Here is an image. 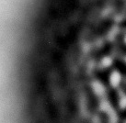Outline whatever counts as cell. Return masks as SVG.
I'll list each match as a JSON object with an SVG mask.
<instances>
[{"mask_svg": "<svg viewBox=\"0 0 126 123\" xmlns=\"http://www.w3.org/2000/svg\"><path fill=\"white\" fill-rule=\"evenodd\" d=\"M91 87L97 96H103L105 94V87L99 81H94L91 84Z\"/></svg>", "mask_w": 126, "mask_h": 123, "instance_id": "2", "label": "cell"}, {"mask_svg": "<svg viewBox=\"0 0 126 123\" xmlns=\"http://www.w3.org/2000/svg\"><path fill=\"white\" fill-rule=\"evenodd\" d=\"M122 81V74L117 70L112 71V73L110 75V84L112 87H118Z\"/></svg>", "mask_w": 126, "mask_h": 123, "instance_id": "1", "label": "cell"}, {"mask_svg": "<svg viewBox=\"0 0 126 123\" xmlns=\"http://www.w3.org/2000/svg\"><path fill=\"white\" fill-rule=\"evenodd\" d=\"M112 63V59L110 56H105L102 58L101 60V64L104 67H109L110 66Z\"/></svg>", "mask_w": 126, "mask_h": 123, "instance_id": "3", "label": "cell"}, {"mask_svg": "<svg viewBox=\"0 0 126 123\" xmlns=\"http://www.w3.org/2000/svg\"><path fill=\"white\" fill-rule=\"evenodd\" d=\"M125 62H126V57H125Z\"/></svg>", "mask_w": 126, "mask_h": 123, "instance_id": "6", "label": "cell"}, {"mask_svg": "<svg viewBox=\"0 0 126 123\" xmlns=\"http://www.w3.org/2000/svg\"><path fill=\"white\" fill-rule=\"evenodd\" d=\"M124 42H125V44H126V35H125V37H124Z\"/></svg>", "mask_w": 126, "mask_h": 123, "instance_id": "5", "label": "cell"}, {"mask_svg": "<svg viewBox=\"0 0 126 123\" xmlns=\"http://www.w3.org/2000/svg\"><path fill=\"white\" fill-rule=\"evenodd\" d=\"M120 107L123 109H126V96H123L122 98L120 99Z\"/></svg>", "mask_w": 126, "mask_h": 123, "instance_id": "4", "label": "cell"}]
</instances>
